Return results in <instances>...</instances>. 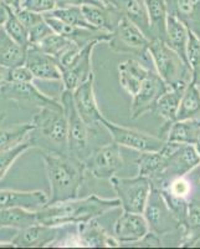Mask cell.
Instances as JSON below:
<instances>
[{"label": "cell", "mask_w": 200, "mask_h": 249, "mask_svg": "<svg viewBox=\"0 0 200 249\" xmlns=\"http://www.w3.org/2000/svg\"><path fill=\"white\" fill-rule=\"evenodd\" d=\"M34 130L29 135L33 147L41 152L68 153V130L67 117L62 106H46L39 108L31 120Z\"/></svg>", "instance_id": "cell-3"}, {"label": "cell", "mask_w": 200, "mask_h": 249, "mask_svg": "<svg viewBox=\"0 0 200 249\" xmlns=\"http://www.w3.org/2000/svg\"><path fill=\"white\" fill-rule=\"evenodd\" d=\"M150 232V226L143 213L122 211L121 215L117 218L115 223L113 235L122 246V244H133L141 241Z\"/></svg>", "instance_id": "cell-15"}, {"label": "cell", "mask_w": 200, "mask_h": 249, "mask_svg": "<svg viewBox=\"0 0 200 249\" xmlns=\"http://www.w3.org/2000/svg\"><path fill=\"white\" fill-rule=\"evenodd\" d=\"M195 147H197V151H198V153H199V157H200V142L195 143Z\"/></svg>", "instance_id": "cell-50"}, {"label": "cell", "mask_w": 200, "mask_h": 249, "mask_svg": "<svg viewBox=\"0 0 200 249\" xmlns=\"http://www.w3.org/2000/svg\"><path fill=\"white\" fill-rule=\"evenodd\" d=\"M72 95L80 116L91 130L99 133L101 128H104L102 126V119L104 115L100 110L95 96V74L87 81L81 84L76 90L72 91Z\"/></svg>", "instance_id": "cell-14"}, {"label": "cell", "mask_w": 200, "mask_h": 249, "mask_svg": "<svg viewBox=\"0 0 200 249\" xmlns=\"http://www.w3.org/2000/svg\"><path fill=\"white\" fill-rule=\"evenodd\" d=\"M6 6L13 9L14 12H19L20 9H23L24 0H1Z\"/></svg>", "instance_id": "cell-46"}, {"label": "cell", "mask_w": 200, "mask_h": 249, "mask_svg": "<svg viewBox=\"0 0 200 249\" xmlns=\"http://www.w3.org/2000/svg\"><path fill=\"white\" fill-rule=\"evenodd\" d=\"M41 155L50 183L48 203L77 198L85 179V163L68 153L41 152Z\"/></svg>", "instance_id": "cell-2"}, {"label": "cell", "mask_w": 200, "mask_h": 249, "mask_svg": "<svg viewBox=\"0 0 200 249\" xmlns=\"http://www.w3.org/2000/svg\"><path fill=\"white\" fill-rule=\"evenodd\" d=\"M132 247H146V248H150V247H162L163 246V239L161 235L155 234V233L150 232L146 237H143L141 241L135 242V243L131 244Z\"/></svg>", "instance_id": "cell-43"}, {"label": "cell", "mask_w": 200, "mask_h": 249, "mask_svg": "<svg viewBox=\"0 0 200 249\" xmlns=\"http://www.w3.org/2000/svg\"><path fill=\"white\" fill-rule=\"evenodd\" d=\"M143 215L148 222L150 232L155 233V234L164 237L174 231L179 232L181 224L174 217L172 211L169 210V207L167 206L161 192L153 187L146 208H144Z\"/></svg>", "instance_id": "cell-12"}, {"label": "cell", "mask_w": 200, "mask_h": 249, "mask_svg": "<svg viewBox=\"0 0 200 249\" xmlns=\"http://www.w3.org/2000/svg\"><path fill=\"white\" fill-rule=\"evenodd\" d=\"M117 208H121L118 198H101L93 193L85 198L77 197L57 203H48L36 211V215L39 223L61 227L85 223Z\"/></svg>", "instance_id": "cell-1"}, {"label": "cell", "mask_w": 200, "mask_h": 249, "mask_svg": "<svg viewBox=\"0 0 200 249\" xmlns=\"http://www.w3.org/2000/svg\"><path fill=\"white\" fill-rule=\"evenodd\" d=\"M48 202L49 196L44 191L0 190V211L14 207L37 211L46 206Z\"/></svg>", "instance_id": "cell-20"}, {"label": "cell", "mask_w": 200, "mask_h": 249, "mask_svg": "<svg viewBox=\"0 0 200 249\" xmlns=\"http://www.w3.org/2000/svg\"><path fill=\"white\" fill-rule=\"evenodd\" d=\"M150 69L146 68L138 60H124L118 64L119 85L131 97H133L141 89L142 84L150 74Z\"/></svg>", "instance_id": "cell-23"}, {"label": "cell", "mask_w": 200, "mask_h": 249, "mask_svg": "<svg viewBox=\"0 0 200 249\" xmlns=\"http://www.w3.org/2000/svg\"><path fill=\"white\" fill-rule=\"evenodd\" d=\"M52 33H54V30H52L51 26L44 20V21L36 24V25L33 26V28L28 30L29 43H30V45H36V44H39L41 40L45 39L46 36H49V35L52 34Z\"/></svg>", "instance_id": "cell-40"}, {"label": "cell", "mask_w": 200, "mask_h": 249, "mask_svg": "<svg viewBox=\"0 0 200 249\" xmlns=\"http://www.w3.org/2000/svg\"><path fill=\"white\" fill-rule=\"evenodd\" d=\"M150 43V37L131 20L123 17L117 28L111 33L107 45L115 53L135 55L143 61H150V57L148 53Z\"/></svg>", "instance_id": "cell-6"}, {"label": "cell", "mask_w": 200, "mask_h": 249, "mask_svg": "<svg viewBox=\"0 0 200 249\" xmlns=\"http://www.w3.org/2000/svg\"><path fill=\"white\" fill-rule=\"evenodd\" d=\"M150 14V39L166 40L169 6L167 0H146Z\"/></svg>", "instance_id": "cell-27"}, {"label": "cell", "mask_w": 200, "mask_h": 249, "mask_svg": "<svg viewBox=\"0 0 200 249\" xmlns=\"http://www.w3.org/2000/svg\"><path fill=\"white\" fill-rule=\"evenodd\" d=\"M0 3H1V0H0Z\"/></svg>", "instance_id": "cell-52"}, {"label": "cell", "mask_w": 200, "mask_h": 249, "mask_svg": "<svg viewBox=\"0 0 200 249\" xmlns=\"http://www.w3.org/2000/svg\"><path fill=\"white\" fill-rule=\"evenodd\" d=\"M15 13H17V18H19V20L21 21V24L25 26L26 30H29V29H31L33 26H35L36 24L41 23V21H44V20H45L44 14H41V13L33 12V10H29V9H25V8L20 9L19 12H15Z\"/></svg>", "instance_id": "cell-41"}, {"label": "cell", "mask_w": 200, "mask_h": 249, "mask_svg": "<svg viewBox=\"0 0 200 249\" xmlns=\"http://www.w3.org/2000/svg\"><path fill=\"white\" fill-rule=\"evenodd\" d=\"M61 227L46 226L43 223H35L28 227L25 230H21L12 243L14 247L19 248H43L49 247L56 241L61 232Z\"/></svg>", "instance_id": "cell-18"}, {"label": "cell", "mask_w": 200, "mask_h": 249, "mask_svg": "<svg viewBox=\"0 0 200 249\" xmlns=\"http://www.w3.org/2000/svg\"><path fill=\"white\" fill-rule=\"evenodd\" d=\"M148 53L157 74L169 89L186 86L193 80L192 69L188 62L164 40H150Z\"/></svg>", "instance_id": "cell-4"}, {"label": "cell", "mask_w": 200, "mask_h": 249, "mask_svg": "<svg viewBox=\"0 0 200 249\" xmlns=\"http://www.w3.org/2000/svg\"><path fill=\"white\" fill-rule=\"evenodd\" d=\"M99 43H90L82 49L79 57L72 65L61 70L64 90L75 91L81 84L87 81L93 75L92 71V53Z\"/></svg>", "instance_id": "cell-16"}, {"label": "cell", "mask_w": 200, "mask_h": 249, "mask_svg": "<svg viewBox=\"0 0 200 249\" xmlns=\"http://www.w3.org/2000/svg\"><path fill=\"white\" fill-rule=\"evenodd\" d=\"M25 65L33 72L35 79L51 80V81L62 80V74L57 60L40 50L36 45H29L26 50Z\"/></svg>", "instance_id": "cell-17"}, {"label": "cell", "mask_w": 200, "mask_h": 249, "mask_svg": "<svg viewBox=\"0 0 200 249\" xmlns=\"http://www.w3.org/2000/svg\"><path fill=\"white\" fill-rule=\"evenodd\" d=\"M79 227L80 239L82 242V247L87 248H115L121 247L115 235L108 234L103 227L96 219L77 224Z\"/></svg>", "instance_id": "cell-24"}, {"label": "cell", "mask_w": 200, "mask_h": 249, "mask_svg": "<svg viewBox=\"0 0 200 249\" xmlns=\"http://www.w3.org/2000/svg\"><path fill=\"white\" fill-rule=\"evenodd\" d=\"M0 29H1V28H0Z\"/></svg>", "instance_id": "cell-54"}, {"label": "cell", "mask_w": 200, "mask_h": 249, "mask_svg": "<svg viewBox=\"0 0 200 249\" xmlns=\"http://www.w3.org/2000/svg\"><path fill=\"white\" fill-rule=\"evenodd\" d=\"M155 190L167 191L175 197L189 199L190 193H192V183L185 178V176H183V177H177V178L172 179L170 182L163 184L159 188H155Z\"/></svg>", "instance_id": "cell-39"}, {"label": "cell", "mask_w": 200, "mask_h": 249, "mask_svg": "<svg viewBox=\"0 0 200 249\" xmlns=\"http://www.w3.org/2000/svg\"><path fill=\"white\" fill-rule=\"evenodd\" d=\"M174 146V142L166 141L161 150L152 151V152H139L138 157L135 159L138 175L148 177L152 183L157 182L166 170L167 160Z\"/></svg>", "instance_id": "cell-19"}, {"label": "cell", "mask_w": 200, "mask_h": 249, "mask_svg": "<svg viewBox=\"0 0 200 249\" xmlns=\"http://www.w3.org/2000/svg\"><path fill=\"white\" fill-rule=\"evenodd\" d=\"M110 183L121 202L122 211L134 213L144 212L152 192V182L148 177L138 175L131 178H124L113 176Z\"/></svg>", "instance_id": "cell-7"}, {"label": "cell", "mask_w": 200, "mask_h": 249, "mask_svg": "<svg viewBox=\"0 0 200 249\" xmlns=\"http://www.w3.org/2000/svg\"><path fill=\"white\" fill-rule=\"evenodd\" d=\"M5 117H6V112L1 111V112H0V124H3L4 120H5Z\"/></svg>", "instance_id": "cell-48"}, {"label": "cell", "mask_w": 200, "mask_h": 249, "mask_svg": "<svg viewBox=\"0 0 200 249\" xmlns=\"http://www.w3.org/2000/svg\"><path fill=\"white\" fill-rule=\"evenodd\" d=\"M83 17L91 28L97 30L112 33L121 19L123 18L122 13L113 5L99 4V5H83L81 6Z\"/></svg>", "instance_id": "cell-22"}, {"label": "cell", "mask_w": 200, "mask_h": 249, "mask_svg": "<svg viewBox=\"0 0 200 249\" xmlns=\"http://www.w3.org/2000/svg\"><path fill=\"white\" fill-rule=\"evenodd\" d=\"M60 102L65 108L66 117H67L68 155L85 162L86 159L95 150L91 144H92V137L96 136L97 133L91 130L87 124L80 116L73 102L72 91H62Z\"/></svg>", "instance_id": "cell-5"}, {"label": "cell", "mask_w": 200, "mask_h": 249, "mask_svg": "<svg viewBox=\"0 0 200 249\" xmlns=\"http://www.w3.org/2000/svg\"><path fill=\"white\" fill-rule=\"evenodd\" d=\"M83 163L86 172L92 177L110 181L124 166L121 146L111 140L108 143L95 148Z\"/></svg>", "instance_id": "cell-9"}, {"label": "cell", "mask_w": 200, "mask_h": 249, "mask_svg": "<svg viewBox=\"0 0 200 249\" xmlns=\"http://www.w3.org/2000/svg\"><path fill=\"white\" fill-rule=\"evenodd\" d=\"M164 140L174 143H198L200 142V119L175 121L168 128Z\"/></svg>", "instance_id": "cell-29"}, {"label": "cell", "mask_w": 200, "mask_h": 249, "mask_svg": "<svg viewBox=\"0 0 200 249\" xmlns=\"http://www.w3.org/2000/svg\"><path fill=\"white\" fill-rule=\"evenodd\" d=\"M72 44L73 41H71L67 37L62 36V35L57 34V33L54 31L52 34H50L45 39L41 40L39 44H36V46L41 51L51 55V56H54L57 60Z\"/></svg>", "instance_id": "cell-35"}, {"label": "cell", "mask_w": 200, "mask_h": 249, "mask_svg": "<svg viewBox=\"0 0 200 249\" xmlns=\"http://www.w3.org/2000/svg\"><path fill=\"white\" fill-rule=\"evenodd\" d=\"M33 130H34L33 122L15 124L9 127H0V153L26 141Z\"/></svg>", "instance_id": "cell-34"}, {"label": "cell", "mask_w": 200, "mask_h": 249, "mask_svg": "<svg viewBox=\"0 0 200 249\" xmlns=\"http://www.w3.org/2000/svg\"><path fill=\"white\" fill-rule=\"evenodd\" d=\"M4 30L6 31V34L12 37L14 41H17L19 45L23 48H29L30 43H29V34L25 26L21 24V21L17 18V13L13 9L9 8V14L8 19H6L5 24H4Z\"/></svg>", "instance_id": "cell-36"}, {"label": "cell", "mask_w": 200, "mask_h": 249, "mask_svg": "<svg viewBox=\"0 0 200 249\" xmlns=\"http://www.w3.org/2000/svg\"><path fill=\"white\" fill-rule=\"evenodd\" d=\"M26 50L6 34L4 28L0 29V65L13 69L24 65L26 59Z\"/></svg>", "instance_id": "cell-30"}, {"label": "cell", "mask_w": 200, "mask_h": 249, "mask_svg": "<svg viewBox=\"0 0 200 249\" xmlns=\"http://www.w3.org/2000/svg\"><path fill=\"white\" fill-rule=\"evenodd\" d=\"M34 75L29 70L28 66L24 65L17 66L10 69V81L14 82H31L34 80Z\"/></svg>", "instance_id": "cell-42"}, {"label": "cell", "mask_w": 200, "mask_h": 249, "mask_svg": "<svg viewBox=\"0 0 200 249\" xmlns=\"http://www.w3.org/2000/svg\"><path fill=\"white\" fill-rule=\"evenodd\" d=\"M45 14L57 18V19L62 20V21H65L70 25L91 28V25L86 21L85 17H83L81 6H59V8L54 9L52 12L45 13Z\"/></svg>", "instance_id": "cell-37"}, {"label": "cell", "mask_w": 200, "mask_h": 249, "mask_svg": "<svg viewBox=\"0 0 200 249\" xmlns=\"http://www.w3.org/2000/svg\"><path fill=\"white\" fill-rule=\"evenodd\" d=\"M186 86H179V88L168 89L166 92L158 99L154 108L152 112L161 117L164 121L163 126L159 130V133L162 135V139H164L167 135V131L170 127V124L177 121V115L181 106V100L183 96L184 90Z\"/></svg>", "instance_id": "cell-21"}, {"label": "cell", "mask_w": 200, "mask_h": 249, "mask_svg": "<svg viewBox=\"0 0 200 249\" xmlns=\"http://www.w3.org/2000/svg\"><path fill=\"white\" fill-rule=\"evenodd\" d=\"M167 1H168V3H169V0H167Z\"/></svg>", "instance_id": "cell-51"}, {"label": "cell", "mask_w": 200, "mask_h": 249, "mask_svg": "<svg viewBox=\"0 0 200 249\" xmlns=\"http://www.w3.org/2000/svg\"><path fill=\"white\" fill-rule=\"evenodd\" d=\"M168 85L157 74V71L150 70V74L142 84L138 92L132 97L130 107L131 120H138L146 113L152 112L158 99L168 90Z\"/></svg>", "instance_id": "cell-13"}, {"label": "cell", "mask_w": 200, "mask_h": 249, "mask_svg": "<svg viewBox=\"0 0 200 249\" xmlns=\"http://www.w3.org/2000/svg\"><path fill=\"white\" fill-rule=\"evenodd\" d=\"M188 40H189V30L181 20L174 17L173 14L168 15V23H167V36L166 41L168 46L177 51L178 54L181 55L186 62V48H188ZM189 65V64H188Z\"/></svg>", "instance_id": "cell-31"}, {"label": "cell", "mask_w": 200, "mask_h": 249, "mask_svg": "<svg viewBox=\"0 0 200 249\" xmlns=\"http://www.w3.org/2000/svg\"><path fill=\"white\" fill-rule=\"evenodd\" d=\"M102 126L106 128L113 142L119 144L121 147L132 148L137 152L158 151L166 143V140L162 137L153 136L150 133L143 132V131L117 124L106 117L102 119Z\"/></svg>", "instance_id": "cell-8"}, {"label": "cell", "mask_w": 200, "mask_h": 249, "mask_svg": "<svg viewBox=\"0 0 200 249\" xmlns=\"http://www.w3.org/2000/svg\"><path fill=\"white\" fill-rule=\"evenodd\" d=\"M37 222L36 211H30L21 207H14L8 210L0 211V226L15 228V230H25Z\"/></svg>", "instance_id": "cell-32"}, {"label": "cell", "mask_w": 200, "mask_h": 249, "mask_svg": "<svg viewBox=\"0 0 200 249\" xmlns=\"http://www.w3.org/2000/svg\"><path fill=\"white\" fill-rule=\"evenodd\" d=\"M9 14V6H6L5 4L1 1L0 3V28H3L4 24H5L6 19H8Z\"/></svg>", "instance_id": "cell-47"}, {"label": "cell", "mask_w": 200, "mask_h": 249, "mask_svg": "<svg viewBox=\"0 0 200 249\" xmlns=\"http://www.w3.org/2000/svg\"><path fill=\"white\" fill-rule=\"evenodd\" d=\"M99 0H57L59 6H83V5H99Z\"/></svg>", "instance_id": "cell-44"}, {"label": "cell", "mask_w": 200, "mask_h": 249, "mask_svg": "<svg viewBox=\"0 0 200 249\" xmlns=\"http://www.w3.org/2000/svg\"><path fill=\"white\" fill-rule=\"evenodd\" d=\"M10 81V69L0 65V86Z\"/></svg>", "instance_id": "cell-45"}, {"label": "cell", "mask_w": 200, "mask_h": 249, "mask_svg": "<svg viewBox=\"0 0 200 249\" xmlns=\"http://www.w3.org/2000/svg\"><path fill=\"white\" fill-rule=\"evenodd\" d=\"M200 119V90L194 81H190L184 90L177 121Z\"/></svg>", "instance_id": "cell-33"}, {"label": "cell", "mask_w": 200, "mask_h": 249, "mask_svg": "<svg viewBox=\"0 0 200 249\" xmlns=\"http://www.w3.org/2000/svg\"><path fill=\"white\" fill-rule=\"evenodd\" d=\"M110 5L116 6L124 18L131 20L150 37V14L146 0H113Z\"/></svg>", "instance_id": "cell-26"}, {"label": "cell", "mask_w": 200, "mask_h": 249, "mask_svg": "<svg viewBox=\"0 0 200 249\" xmlns=\"http://www.w3.org/2000/svg\"><path fill=\"white\" fill-rule=\"evenodd\" d=\"M99 1H100V3H102V4H106V5H110L113 0H99Z\"/></svg>", "instance_id": "cell-49"}, {"label": "cell", "mask_w": 200, "mask_h": 249, "mask_svg": "<svg viewBox=\"0 0 200 249\" xmlns=\"http://www.w3.org/2000/svg\"><path fill=\"white\" fill-rule=\"evenodd\" d=\"M33 148L30 141L26 140V141L21 142L15 147L10 148V150L5 151V152L0 153V179L4 178V176L6 175V172L9 171V168L12 167L14 162L19 159L20 156L23 155L24 152H26L28 150Z\"/></svg>", "instance_id": "cell-38"}, {"label": "cell", "mask_w": 200, "mask_h": 249, "mask_svg": "<svg viewBox=\"0 0 200 249\" xmlns=\"http://www.w3.org/2000/svg\"><path fill=\"white\" fill-rule=\"evenodd\" d=\"M0 97L14 101L20 108H41L46 106H60L61 102L43 93L31 82L9 81L0 86Z\"/></svg>", "instance_id": "cell-11"}, {"label": "cell", "mask_w": 200, "mask_h": 249, "mask_svg": "<svg viewBox=\"0 0 200 249\" xmlns=\"http://www.w3.org/2000/svg\"><path fill=\"white\" fill-rule=\"evenodd\" d=\"M200 164V157L195 144L175 143L174 148L168 156L163 175L157 182L152 183L153 188H159L177 177H183L192 172Z\"/></svg>", "instance_id": "cell-10"}, {"label": "cell", "mask_w": 200, "mask_h": 249, "mask_svg": "<svg viewBox=\"0 0 200 249\" xmlns=\"http://www.w3.org/2000/svg\"><path fill=\"white\" fill-rule=\"evenodd\" d=\"M0 228H1V226H0Z\"/></svg>", "instance_id": "cell-53"}, {"label": "cell", "mask_w": 200, "mask_h": 249, "mask_svg": "<svg viewBox=\"0 0 200 249\" xmlns=\"http://www.w3.org/2000/svg\"><path fill=\"white\" fill-rule=\"evenodd\" d=\"M179 233L182 234L179 247H195L200 242V204L195 201H190L188 213L181 224Z\"/></svg>", "instance_id": "cell-28"}, {"label": "cell", "mask_w": 200, "mask_h": 249, "mask_svg": "<svg viewBox=\"0 0 200 249\" xmlns=\"http://www.w3.org/2000/svg\"><path fill=\"white\" fill-rule=\"evenodd\" d=\"M169 14H173L182 23L200 37V0H169Z\"/></svg>", "instance_id": "cell-25"}]
</instances>
